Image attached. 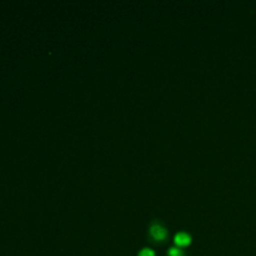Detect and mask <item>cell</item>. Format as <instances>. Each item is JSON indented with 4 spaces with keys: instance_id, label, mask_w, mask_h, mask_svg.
<instances>
[{
    "instance_id": "6da1fadb",
    "label": "cell",
    "mask_w": 256,
    "mask_h": 256,
    "mask_svg": "<svg viewBox=\"0 0 256 256\" xmlns=\"http://www.w3.org/2000/svg\"><path fill=\"white\" fill-rule=\"evenodd\" d=\"M150 234H152V236L154 238L155 240H162L166 238L168 232L162 222H152V226H150Z\"/></svg>"
},
{
    "instance_id": "7a4b0ae2",
    "label": "cell",
    "mask_w": 256,
    "mask_h": 256,
    "mask_svg": "<svg viewBox=\"0 0 256 256\" xmlns=\"http://www.w3.org/2000/svg\"><path fill=\"white\" fill-rule=\"evenodd\" d=\"M192 242V236L188 232H178L175 235V242H176L178 246H186Z\"/></svg>"
},
{
    "instance_id": "277c9868",
    "label": "cell",
    "mask_w": 256,
    "mask_h": 256,
    "mask_svg": "<svg viewBox=\"0 0 256 256\" xmlns=\"http://www.w3.org/2000/svg\"><path fill=\"white\" fill-rule=\"evenodd\" d=\"M139 256H155V252L152 249H149V248H145V249L140 252Z\"/></svg>"
},
{
    "instance_id": "3957f363",
    "label": "cell",
    "mask_w": 256,
    "mask_h": 256,
    "mask_svg": "<svg viewBox=\"0 0 256 256\" xmlns=\"http://www.w3.org/2000/svg\"><path fill=\"white\" fill-rule=\"evenodd\" d=\"M169 256H184V252L180 248H170L168 252Z\"/></svg>"
}]
</instances>
